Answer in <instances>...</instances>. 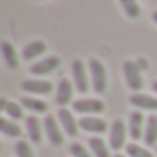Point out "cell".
Instances as JSON below:
<instances>
[{"instance_id":"cell-1","label":"cell","mask_w":157,"mask_h":157,"mask_svg":"<svg viewBox=\"0 0 157 157\" xmlns=\"http://www.w3.org/2000/svg\"><path fill=\"white\" fill-rule=\"evenodd\" d=\"M89 70H91V78H93V87L98 94H102L107 89V74L104 65L98 59H89Z\"/></svg>"},{"instance_id":"cell-2","label":"cell","mask_w":157,"mask_h":157,"mask_svg":"<svg viewBox=\"0 0 157 157\" xmlns=\"http://www.w3.org/2000/svg\"><path fill=\"white\" fill-rule=\"evenodd\" d=\"M124 74H126V82L133 91L142 89V76H140V68L137 67L135 61H126L124 63Z\"/></svg>"},{"instance_id":"cell-3","label":"cell","mask_w":157,"mask_h":157,"mask_svg":"<svg viewBox=\"0 0 157 157\" xmlns=\"http://www.w3.org/2000/svg\"><path fill=\"white\" fill-rule=\"evenodd\" d=\"M72 74H74V85L80 93H87L89 82H87V74H85V65L82 59H74L72 61Z\"/></svg>"},{"instance_id":"cell-4","label":"cell","mask_w":157,"mask_h":157,"mask_svg":"<svg viewBox=\"0 0 157 157\" xmlns=\"http://www.w3.org/2000/svg\"><path fill=\"white\" fill-rule=\"evenodd\" d=\"M44 133H46L48 140H50L54 146H61V144H63V133H61V129H59V126H57L56 117L48 115V117L44 118Z\"/></svg>"},{"instance_id":"cell-5","label":"cell","mask_w":157,"mask_h":157,"mask_svg":"<svg viewBox=\"0 0 157 157\" xmlns=\"http://www.w3.org/2000/svg\"><path fill=\"white\" fill-rule=\"evenodd\" d=\"M74 111L76 113H102L104 111V102L96 100V98H83V100H76L74 104Z\"/></svg>"},{"instance_id":"cell-6","label":"cell","mask_w":157,"mask_h":157,"mask_svg":"<svg viewBox=\"0 0 157 157\" xmlns=\"http://www.w3.org/2000/svg\"><path fill=\"white\" fill-rule=\"evenodd\" d=\"M22 89L28 91L30 94H50L54 85L46 80H24Z\"/></svg>"},{"instance_id":"cell-7","label":"cell","mask_w":157,"mask_h":157,"mask_svg":"<svg viewBox=\"0 0 157 157\" xmlns=\"http://www.w3.org/2000/svg\"><path fill=\"white\" fill-rule=\"evenodd\" d=\"M109 140H111V148L113 150H120L124 146V142H126V124L120 118L113 122V126H111V139Z\"/></svg>"},{"instance_id":"cell-8","label":"cell","mask_w":157,"mask_h":157,"mask_svg":"<svg viewBox=\"0 0 157 157\" xmlns=\"http://www.w3.org/2000/svg\"><path fill=\"white\" fill-rule=\"evenodd\" d=\"M57 117H59V122H61L63 129L67 131V135L76 137V135H78V128H80V124L74 120V115H72L68 109L61 107V109H59V113H57Z\"/></svg>"},{"instance_id":"cell-9","label":"cell","mask_w":157,"mask_h":157,"mask_svg":"<svg viewBox=\"0 0 157 157\" xmlns=\"http://www.w3.org/2000/svg\"><path fill=\"white\" fill-rule=\"evenodd\" d=\"M80 128L85 129V131H91V133H104L107 129V124L104 118H98V117H85V118H80Z\"/></svg>"},{"instance_id":"cell-10","label":"cell","mask_w":157,"mask_h":157,"mask_svg":"<svg viewBox=\"0 0 157 157\" xmlns=\"http://www.w3.org/2000/svg\"><path fill=\"white\" fill-rule=\"evenodd\" d=\"M57 67H59V57L50 56V57L41 59V61H37L35 65H32V74H50V72H54Z\"/></svg>"},{"instance_id":"cell-11","label":"cell","mask_w":157,"mask_h":157,"mask_svg":"<svg viewBox=\"0 0 157 157\" xmlns=\"http://www.w3.org/2000/svg\"><path fill=\"white\" fill-rule=\"evenodd\" d=\"M70 100H72V83L63 78L57 85V91H56V102H57V105H65Z\"/></svg>"},{"instance_id":"cell-12","label":"cell","mask_w":157,"mask_h":157,"mask_svg":"<svg viewBox=\"0 0 157 157\" xmlns=\"http://www.w3.org/2000/svg\"><path fill=\"white\" fill-rule=\"evenodd\" d=\"M142 122L144 117L140 111H133L129 115V135L133 137V140H139L142 137Z\"/></svg>"},{"instance_id":"cell-13","label":"cell","mask_w":157,"mask_h":157,"mask_svg":"<svg viewBox=\"0 0 157 157\" xmlns=\"http://www.w3.org/2000/svg\"><path fill=\"white\" fill-rule=\"evenodd\" d=\"M129 104L137 105L140 109L157 111V98H151V96H146V94H131L129 96Z\"/></svg>"},{"instance_id":"cell-14","label":"cell","mask_w":157,"mask_h":157,"mask_svg":"<svg viewBox=\"0 0 157 157\" xmlns=\"http://www.w3.org/2000/svg\"><path fill=\"white\" fill-rule=\"evenodd\" d=\"M44 50H46V44H44L43 41H32L30 44L24 46L22 57L30 61V59H35V57H39L41 54H44Z\"/></svg>"},{"instance_id":"cell-15","label":"cell","mask_w":157,"mask_h":157,"mask_svg":"<svg viewBox=\"0 0 157 157\" xmlns=\"http://www.w3.org/2000/svg\"><path fill=\"white\" fill-rule=\"evenodd\" d=\"M26 129H28V135H30L32 142L39 144V142H41V139H43V133H41V122H39V118H35V117L26 118Z\"/></svg>"},{"instance_id":"cell-16","label":"cell","mask_w":157,"mask_h":157,"mask_svg":"<svg viewBox=\"0 0 157 157\" xmlns=\"http://www.w3.org/2000/svg\"><path fill=\"white\" fill-rule=\"evenodd\" d=\"M144 140L148 146L157 144V117H148L146 129H144Z\"/></svg>"},{"instance_id":"cell-17","label":"cell","mask_w":157,"mask_h":157,"mask_svg":"<svg viewBox=\"0 0 157 157\" xmlns=\"http://www.w3.org/2000/svg\"><path fill=\"white\" fill-rule=\"evenodd\" d=\"M2 56H4V59H6V63H8V67H10V68H17V67H19L17 52H15V48H13L8 41H4V43H2Z\"/></svg>"},{"instance_id":"cell-18","label":"cell","mask_w":157,"mask_h":157,"mask_svg":"<svg viewBox=\"0 0 157 157\" xmlns=\"http://www.w3.org/2000/svg\"><path fill=\"white\" fill-rule=\"evenodd\" d=\"M21 104H22L26 109L33 111V113H44V111L48 109V105H46L44 102H41V100H37V98H32V96L21 98Z\"/></svg>"},{"instance_id":"cell-19","label":"cell","mask_w":157,"mask_h":157,"mask_svg":"<svg viewBox=\"0 0 157 157\" xmlns=\"http://www.w3.org/2000/svg\"><path fill=\"white\" fill-rule=\"evenodd\" d=\"M89 146H91V150H93V153H94L96 157H111V155H109V148L105 146V142H104L100 137H93V139L89 140Z\"/></svg>"},{"instance_id":"cell-20","label":"cell","mask_w":157,"mask_h":157,"mask_svg":"<svg viewBox=\"0 0 157 157\" xmlns=\"http://www.w3.org/2000/svg\"><path fill=\"white\" fill-rule=\"evenodd\" d=\"M0 129H2V133L8 135V137H21V135H22L21 128H19L15 122H10V120H6V118L0 120Z\"/></svg>"},{"instance_id":"cell-21","label":"cell","mask_w":157,"mask_h":157,"mask_svg":"<svg viewBox=\"0 0 157 157\" xmlns=\"http://www.w3.org/2000/svg\"><path fill=\"white\" fill-rule=\"evenodd\" d=\"M120 4H122V8H124V11H126L128 17L137 19L140 15V8L137 4V0H120Z\"/></svg>"},{"instance_id":"cell-22","label":"cell","mask_w":157,"mask_h":157,"mask_svg":"<svg viewBox=\"0 0 157 157\" xmlns=\"http://www.w3.org/2000/svg\"><path fill=\"white\" fill-rule=\"evenodd\" d=\"M126 151H128L129 157H153L148 150H144V148H140L139 144H133V142L126 146Z\"/></svg>"},{"instance_id":"cell-23","label":"cell","mask_w":157,"mask_h":157,"mask_svg":"<svg viewBox=\"0 0 157 157\" xmlns=\"http://www.w3.org/2000/svg\"><path fill=\"white\" fill-rule=\"evenodd\" d=\"M11 118H15V120H21L22 117H24V113H22V107L19 105V104H15V102H8L6 104V109H4Z\"/></svg>"},{"instance_id":"cell-24","label":"cell","mask_w":157,"mask_h":157,"mask_svg":"<svg viewBox=\"0 0 157 157\" xmlns=\"http://www.w3.org/2000/svg\"><path fill=\"white\" fill-rule=\"evenodd\" d=\"M15 153H17V157H33V153L30 150V144L26 140H19L15 144Z\"/></svg>"},{"instance_id":"cell-25","label":"cell","mask_w":157,"mask_h":157,"mask_svg":"<svg viewBox=\"0 0 157 157\" xmlns=\"http://www.w3.org/2000/svg\"><path fill=\"white\" fill-rule=\"evenodd\" d=\"M70 153L74 157H91L89 151H87V148L83 144H80V142H72L70 144Z\"/></svg>"},{"instance_id":"cell-26","label":"cell","mask_w":157,"mask_h":157,"mask_svg":"<svg viewBox=\"0 0 157 157\" xmlns=\"http://www.w3.org/2000/svg\"><path fill=\"white\" fill-rule=\"evenodd\" d=\"M135 63H137V67L140 68V72H142V70H148V67H150V65H148V61H146L144 57H139Z\"/></svg>"},{"instance_id":"cell-27","label":"cell","mask_w":157,"mask_h":157,"mask_svg":"<svg viewBox=\"0 0 157 157\" xmlns=\"http://www.w3.org/2000/svg\"><path fill=\"white\" fill-rule=\"evenodd\" d=\"M151 87H153V91L157 93V82H153V85H151Z\"/></svg>"},{"instance_id":"cell-28","label":"cell","mask_w":157,"mask_h":157,"mask_svg":"<svg viewBox=\"0 0 157 157\" xmlns=\"http://www.w3.org/2000/svg\"><path fill=\"white\" fill-rule=\"evenodd\" d=\"M153 21L157 22V11H153Z\"/></svg>"},{"instance_id":"cell-29","label":"cell","mask_w":157,"mask_h":157,"mask_svg":"<svg viewBox=\"0 0 157 157\" xmlns=\"http://www.w3.org/2000/svg\"><path fill=\"white\" fill-rule=\"evenodd\" d=\"M115 157H126V155H120V153H117V155H115Z\"/></svg>"},{"instance_id":"cell-30","label":"cell","mask_w":157,"mask_h":157,"mask_svg":"<svg viewBox=\"0 0 157 157\" xmlns=\"http://www.w3.org/2000/svg\"><path fill=\"white\" fill-rule=\"evenodd\" d=\"M155 151H157V148H155Z\"/></svg>"}]
</instances>
